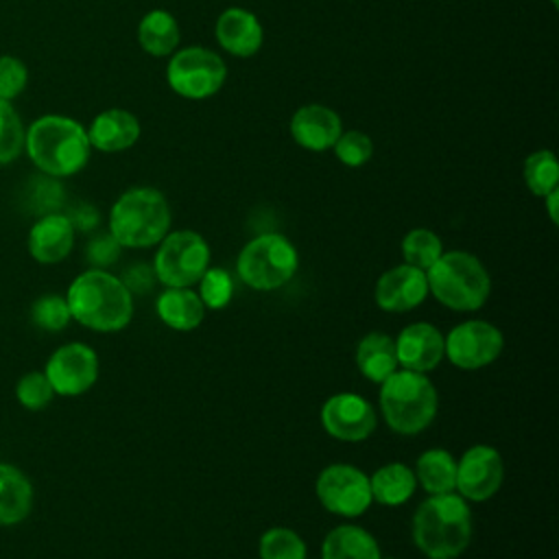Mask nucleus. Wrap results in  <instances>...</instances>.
Here are the masks:
<instances>
[{"label":"nucleus","mask_w":559,"mask_h":559,"mask_svg":"<svg viewBox=\"0 0 559 559\" xmlns=\"http://www.w3.org/2000/svg\"><path fill=\"white\" fill-rule=\"evenodd\" d=\"M474 520L465 498L456 491L430 493L419 502L411 522V537L428 559H456L472 544Z\"/></svg>","instance_id":"f257e3e1"},{"label":"nucleus","mask_w":559,"mask_h":559,"mask_svg":"<svg viewBox=\"0 0 559 559\" xmlns=\"http://www.w3.org/2000/svg\"><path fill=\"white\" fill-rule=\"evenodd\" d=\"M24 151L48 177L63 179L81 173L92 155L87 129L61 114H44L26 127Z\"/></svg>","instance_id":"f03ea898"},{"label":"nucleus","mask_w":559,"mask_h":559,"mask_svg":"<svg viewBox=\"0 0 559 559\" xmlns=\"http://www.w3.org/2000/svg\"><path fill=\"white\" fill-rule=\"evenodd\" d=\"M66 301L72 319L94 332L124 330L133 317V295L107 269H87L76 275L66 290Z\"/></svg>","instance_id":"7ed1b4c3"},{"label":"nucleus","mask_w":559,"mask_h":559,"mask_svg":"<svg viewBox=\"0 0 559 559\" xmlns=\"http://www.w3.org/2000/svg\"><path fill=\"white\" fill-rule=\"evenodd\" d=\"M170 223L168 199L151 186L124 190L109 210V234L122 249L155 247L170 231Z\"/></svg>","instance_id":"20e7f679"},{"label":"nucleus","mask_w":559,"mask_h":559,"mask_svg":"<svg viewBox=\"0 0 559 559\" xmlns=\"http://www.w3.org/2000/svg\"><path fill=\"white\" fill-rule=\"evenodd\" d=\"M428 295L456 312H474L485 306L491 293V277L485 264L469 251H443L428 269Z\"/></svg>","instance_id":"39448f33"},{"label":"nucleus","mask_w":559,"mask_h":559,"mask_svg":"<svg viewBox=\"0 0 559 559\" xmlns=\"http://www.w3.org/2000/svg\"><path fill=\"white\" fill-rule=\"evenodd\" d=\"M378 404L384 424L393 432L413 437L435 421L439 393L426 373L397 369L380 382Z\"/></svg>","instance_id":"423d86ee"},{"label":"nucleus","mask_w":559,"mask_h":559,"mask_svg":"<svg viewBox=\"0 0 559 559\" xmlns=\"http://www.w3.org/2000/svg\"><path fill=\"white\" fill-rule=\"evenodd\" d=\"M299 269L297 247L277 231L251 238L236 258V273L251 290H275L288 284Z\"/></svg>","instance_id":"0eeeda50"},{"label":"nucleus","mask_w":559,"mask_h":559,"mask_svg":"<svg viewBox=\"0 0 559 559\" xmlns=\"http://www.w3.org/2000/svg\"><path fill=\"white\" fill-rule=\"evenodd\" d=\"M210 245L192 229L168 231L153 255V271L166 288H192L210 266Z\"/></svg>","instance_id":"6e6552de"},{"label":"nucleus","mask_w":559,"mask_h":559,"mask_svg":"<svg viewBox=\"0 0 559 559\" xmlns=\"http://www.w3.org/2000/svg\"><path fill=\"white\" fill-rule=\"evenodd\" d=\"M227 81L225 59L205 46L177 48L168 57L166 83L188 100H205L221 92Z\"/></svg>","instance_id":"1a4fd4ad"},{"label":"nucleus","mask_w":559,"mask_h":559,"mask_svg":"<svg viewBox=\"0 0 559 559\" xmlns=\"http://www.w3.org/2000/svg\"><path fill=\"white\" fill-rule=\"evenodd\" d=\"M314 491L321 507L341 518H358L373 502L369 476L352 463H332L323 467L317 476Z\"/></svg>","instance_id":"9d476101"},{"label":"nucleus","mask_w":559,"mask_h":559,"mask_svg":"<svg viewBox=\"0 0 559 559\" xmlns=\"http://www.w3.org/2000/svg\"><path fill=\"white\" fill-rule=\"evenodd\" d=\"M445 358L465 371L491 365L504 349V334L485 319H469L454 325L445 336Z\"/></svg>","instance_id":"9b49d317"},{"label":"nucleus","mask_w":559,"mask_h":559,"mask_svg":"<svg viewBox=\"0 0 559 559\" xmlns=\"http://www.w3.org/2000/svg\"><path fill=\"white\" fill-rule=\"evenodd\" d=\"M98 354L85 343H66L57 347L44 367L55 395L76 397L87 393L98 380Z\"/></svg>","instance_id":"f8f14e48"},{"label":"nucleus","mask_w":559,"mask_h":559,"mask_svg":"<svg viewBox=\"0 0 559 559\" xmlns=\"http://www.w3.org/2000/svg\"><path fill=\"white\" fill-rule=\"evenodd\" d=\"M504 480V461L493 445L476 443L456 459L454 491L467 502H487Z\"/></svg>","instance_id":"ddd939ff"},{"label":"nucleus","mask_w":559,"mask_h":559,"mask_svg":"<svg viewBox=\"0 0 559 559\" xmlns=\"http://www.w3.org/2000/svg\"><path fill=\"white\" fill-rule=\"evenodd\" d=\"M321 426L330 437L338 441L358 443L373 435L378 426V415L371 402L362 395L341 391L323 402Z\"/></svg>","instance_id":"4468645a"},{"label":"nucleus","mask_w":559,"mask_h":559,"mask_svg":"<svg viewBox=\"0 0 559 559\" xmlns=\"http://www.w3.org/2000/svg\"><path fill=\"white\" fill-rule=\"evenodd\" d=\"M428 297L426 271L406 262L384 271L373 288L376 306L384 312H408L415 310Z\"/></svg>","instance_id":"2eb2a0df"},{"label":"nucleus","mask_w":559,"mask_h":559,"mask_svg":"<svg viewBox=\"0 0 559 559\" xmlns=\"http://www.w3.org/2000/svg\"><path fill=\"white\" fill-rule=\"evenodd\" d=\"M393 341L400 369L428 373L445 358V338L441 330L428 321L406 325Z\"/></svg>","instance_id":"dca6fc26"},{"label":"nucleus","mask_w":559,"mask_h":559,"mask_svg":"<svg viewBox=\"0 0 559 559\" xmlns=\"http://www.w3.org/2000/svg\"><path fill=\"white\" fill-rule=\"evenodd\" d=\"M288 131L297 146L312 153H323L330 151L338 140L343 122L332 107L321 103H308L295 109L288 122Z\"/></svg>","instance_id":"f3484780"},{"label":"nucleus","mask_w":559,"mask_h":559,"mask_svg":"<svg viewBox=\"0 0 559 559\" xmlns=\"http://www.w3.org/2000/svg\"><path fill=\"white\" fill-rule=\"evenodd\" d=\"M76 229L61 212L41 214L28 229L26 247L39 264H57L66 260L74 247Z\"/></svg>","instance_id":"a211bd4d"},{"label":"nucleus","mask_w":559,"mask_h":559,"mask_svg":"<svg viewBox=\"0 0 559 559\" xmlns=\"http://www.w3.org/2000/svg\"><path fill=\"white\" fill-rule=\"evenodd\" d=\"M214 35L218 46L231 57H253L264 44V28L255 13L242 7H229L216 17Z\"/></svg>","instance_id":"6ab92c4d"},{"label":"nucleus","mask_w":559,"mask_h":559,"mask_svg":"<svg viewBox=\"0 0 559 559\" xmlns=\"http://www.w3.org/2000/svg\"><path fill=\"white\" fill-rule=\"evenodd\" d=\"M140 133L142 124L138 116L122 107H109L96 114L87 127V140L100 153L127 151L140 140Z\"/></svg>","instance_id":"aec40b11"},{"label":"nucleus","mask_w":559,"mask_h":559,"mask_svg":"<svg viewBox=\"0 0 559 559\" xmlns=\"http://www.w3.org/2000/svg\"><path fill=\"white\" fill-rule=\"evenodd\" d=\"M205 306L192 288H164L155 299L159 321L175 332L197 330L205 319Z\"/></svg>","instance_id":"412c9836"},{"label":"nucleus","mask_w":559,"mask_h":559,"mask_svg":"<svg viewBox=\"0 0 559 559\" xmlns=\"http://www.w3.org/2000/svg\"><path fill=\"white\" fill-rule=\"evenodd\" d=\"M33 496L28 476L11 463H0V526L24 522L33 509Z\"/></svg>","instance_id":"4be33fe9"},{"label":"nucleus","mask_w":559,"mask_h":559,"mask_svg":"<svg viewBox=\"0 0 559 559\" xmlns=\"http://www.w3.org/2000/svg\"><path fill=\"white\" fill-rule=\"evenodd\" d=\"M356 367L365 380L380 384L400 369L395 341L386 332H369L356 345Z\"/></svg>","instance_id":"5701e85b"},{"label":"nucleus","mask_w":559,"mask_h":559,"mask_svg":"<svg viewBox=\"0 0 559 559\" xmlns=\"http://www.w3.org/2000/svg\"><path fill=\"white\" fill-rule=\"evenodd\" d=\"M376 537L358 524H338L323 537L321 559H380Z\"/></svg>","instance_id":"b1692460"},{"label":"nucleus","mask_w":559,"mask_h":559,"mask_svg":"<svg viewBox=\"0 0 559 559\" xmlns=\"http://www.w3.org/2000/svg\"><path fill=\"white\" fill-rule=\"evenodd\" d=\"M177 17L166 9H151L138 24V44L151 57H170L179 48Z\"/></svg>","instance_id":"393cba45"},{"label":"nucleus","mask_w":559,"mask_h":559,"mask_svg":"<svg viewBox=\"0 0 559 559\" xmlns=\"http://www.w3.org/2000/svg\"><path fill=\"white\" fill-rule=\"evenodd\" d=\"M369 489L373 502L384 507H400L413 498L417 489V478L413 467L400 461H391L369 476Z\"/></svg>","instance_id":"a878e982"},{"label":"nucleus","mask_w":559,"mask_h":559,"mask_svg":"<svg viewBox=\"0 0 559 559\" xmlns=\"http://www.w3.org/2000/svg\"><path fill=\"white\" fill-rule=\"evenodd\" d=\"M417 485L430 493H450L456 487V459L445 448H430L415 461Z\"/></svg>","instance_id":"bb28decb"},{"label":"nucleus","mask_w":559,"mask_h":559,"mask_svg":"<svg viewBox=\"0 0 559 559\" xmlns=\"http://www.w3.org/2000/svg\"><path fill=\"white\" fill-rule=\"evenodd\" d=\"M522 177L526 188L535 197H546L548 192L559 188V164L550 148H537L524 159Z\"/></svg>","instance_id":"cd10ccee"},{"label":"nucleus","mask_w":559,"mask_h":559,"mask_svg":"<svg viewBox=\"0 0 559 559\" xmlns=\"http://www.w3.org/2000/svg\"><path fill=\"white\" fill-rule=\"evenodd\" d=\"M260 559H308L304 537L288 526H271L258 542Z\"/></svg>","instance_id":"c85d7f7f"},{"label":"nucleus","mask_w":559,"mask_h":559,"mask_svg":"<svg viewBox=\"0 0 559 559\" xmlns=\"http://www.w3.org/2000/svg\"><path fill=\"white\" fill-rule=\"evenodd\" d=\"M443 253V242L437 231L415 227L402 238V258L406 264L426 271Z\"/></svg>","instance_id":"c756f323"},{"label":"nucleus","mask_w":559,"mask_h":559,"mask_svg":"<svg viewBox=\"0 0 559 559\" xmlns=\"http://www.w3.org/2000/svg\"><path fill=\"white\" fill-rule=\"evenodd\" d=\"M26 127L11 105V100L0 98V166L15 162L24 151Z\"/></svg>","instance_id":"7c9ffc66"},{"label":"nucleus","mask_w":559,"mask_h":559,"mask_svg":"<svg viewBox=\"0 0 559 559\" xmlns=\"http://www.w3.org/2000/svg\"><path fill=\"white\" fill-rule=\"evenodd\" d=\"M31 321L35 328L44 330V332H61L68 328V323L72 321L66 295H41L33 301L31 306Z\"/></svg>","instance_id":"2f4dec72"},{"label":"nucleus","mask_w":559,"mask_h":559,"mask_svg":"<svg viewBox=\"0 0 559 559\" xmlns=\"http://www.w3.org/2000/svg\"><path fill=\"white\" fill-rule=\"evenodd\" d=\"M197 284V293L207 310H223L234 297V277L221 266H207Z\"/></svg>","instance_id":"473e14b6"},{"label":"nucleus","mask_w":559,"mask_h":559,"mask_svg":"<svg viewBox=\"0 0 559 559\" xmlns=\"http://www.w3.org/2000/svg\"><path fill=\"white\" fill-rule=\"evenodd\" d=\"M336 159L347 168H360L365 166L373 155V142L365 131L349 129L341 131L338 140L332 146Z\"/></svg>","instance_id":"72a5a7b5"},{"label":"nucleus","mask_w":559,"mask_h":559,"mask_svg":"<svg viewBox=\"0 0 559 559\" xmlns=\"http://www.w3.org/2000/svg\"><path fill=\"white\" fill-rule=\"evenodd\" d=\"M15 397L26 411H41L52 402L55 391L44 371H26L15 384Z\"/></svg>","instance_id":"f704fd0d"},{"label":"nucleus","mask_w":559,"mask_h":559,"mask_svg":"<svg viewBox=\"0 0 559 559\" xmlns=\"http://www.w3.org/2000/svg\"><path fill=\"white\" fill-rule=\"evenodd\" d=\"M28 85V68L15 55H0V98L13 100Z\"/></svg>","instance_id":"c9c22d12"},{"label":"nucleus","mask_w":559,"mask_h":559,"mask_svg":"<svg viewBox=\"0 0 559 559\" xmlns=\"http://www.w3.org/2000/svg\"><path fill=\"white\" fill-rule=\"evenodd\" d=\"M120 251L122 247L109 231L96 234L85 247V260L92 264V269H109L114 262H118Z\"/></svg>","instance_id":"e433bc0d"},{"label":"nucleus","mask_w":559,"mask_h":559,"mask_svg":"<svg viewBox=\"0 0 559 559\" xmlns=\"http://www.w3.org/2000/svg\"><path fill=\"white\" fill-rule=\"evenodd\" d=\"M122 280V284L127 286V290L131 295H148L155 284H157V277H155V271H153V264H146V262H133L124 269L122 275H118Z\"/></svg>","instance_id":"4c0bfd02"},{"label":"nucleus","mask_w":559,"mask_h":559,"mask_svg":"<svg viewBox=\"0 0 559 559\" xmlns=\"http://www.w3.org/2000/svg\"><path fill=\"white\" fill-rule=\"evenodd\" d=\"M70 218V223L74 225V229L79 231H90L98 225V212L92 205H81L74 212L66 214Z\"/></svg>","instance_id":"58836bf2"},{"label":"nucleus","mask_w":559,"mask_h":559,"mask_svg":"<svg viewBox=\"0 0 559 559\" xmlns=\"http://www.w3.org/2000/svg\"><path fill=\"white\" fill-rule=\"evenodd\" d=\"M544 203H546V212H548V218L557 225L559 223V212H557V205H559V188L548 192L546 197H542Z\"/></svg>","instance_id":"ea45409f"},{"label":"nucleus","mask_w":559,"mask_h":559,"mask_svg":"<svg viewBox=\"0 0 559 559\" xmlns=\"http://www.w3.org/2000/svg\"><path fill=\"white\" fill-rule=\"evenodd\" d=\"M380 559H397V557H380Z\"/></svg>","instance_id":"a19ab883"},{"label":"nucleus","mask_w":559,"mask_h":559,"mask_svg":"<svg viewBox=\"0 0 559 559\" xmlns=\"http://www.w3.org/2000/svg\"><path fill=\"white\" fill-rule=\"evenodd\" d=\"M550 2H552V4H555V7H557V0H550Z\"/></svg>","instance_id":"79ce46f5"}]
</instances>
